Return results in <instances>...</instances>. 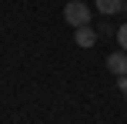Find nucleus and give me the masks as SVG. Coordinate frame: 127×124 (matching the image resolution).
<instances>
[{"label": "nucleus", "mask_w": 127, "mask_h": 124, "mask_svg": "<svg viewBox=\"0 0 127 124\" xmlns=\"http://www.w3.org/2000/svg\"><path fill=\"white\" fill-rule=\"evenodd\" d=\"M64 20H67L70 27L90 24V7L84 3V0H70V3H64Z\"/></svg>", "instance_id": "f257e3e1"}, {"label": "nucleus", "mask_w": 127, "mask_h": 124, "mask_svg": "<svg viewBox=\"0 0 127 124\" xmlns=\"http://www.w3.org/2000/svg\"><path fill=\"white\" fill-rule=\"evenodd\" d=\"M107 71L114 74V77H124L127 74V50H114L107 57Z\"/></svg>", "instance_id": "f03ea898"}, {"label": "nucleus", "mask_w": 127, "mask_h": 124, "mask_svg": "<svg viewBox=\"0 0 127 124\" xmlns=\"http://www.w3.org/2000/svg\"><path fill=\"white\" fill-rule=\"evenodd\" d=\"M97 37H100V34H97V30H94V27H90V24L77 27V34H74L77 47H94V44H97Z\"/></svg>", "instance_id": "7ed1b4c3"}, {"label": "nucleus", "mask_w": 127, "mask_h": 124, "mask_svg": "<svg viewBox=\"0 0 127 124\" xmlns=\"http://www.w3.org/2000/svg\"><path fill=\"white\" fill-rule=\"evenodd\" d=\"M94 7L104 13V17H114V13L124 10V0H94Z\"/></svg>", "instance_id": "20e7f679"}, {"label": "nucleus", "mask_w": 127, "mask_h": 124, "mask_svg": "<svg viewBox=\"0 0 127 124\" xmlns=\"http://www.w3.org/2000/svg\"><path fill=\"white\" fill-rule=\"evenodd\" d=\"M117 44H121V50H127V24L117 27Z\"/></svg>", "instance_id": "39448f33"}, {"label": "nucleus", "mask_w": 127, "mask_h": 124, "mask_svg": "<svg viewBox=\"0 0 127 124\" xmlns=\"http://www.w3.org/2000/svg\"><path fill=\"white\" fill-rule=\"evenodd\" d=\"M117 91H121L124 97H127V74H124V77H117Z\"/></svg>", "instance_id": "423d86ee"}, {"label": "nucleus", "mask_w": 127, "mask_h": 124, "mask_svg": "<svg viewBox=\"0 0 127 124\" xmlns=\"http://www.w3.org/2000/svg\"><path fill=\"white\" fill-rule=\"evenodd\" d=\"M124 10H127V3H124Z\"/></svg>", "instance_id": "0eeeda50"}]
</instances>
